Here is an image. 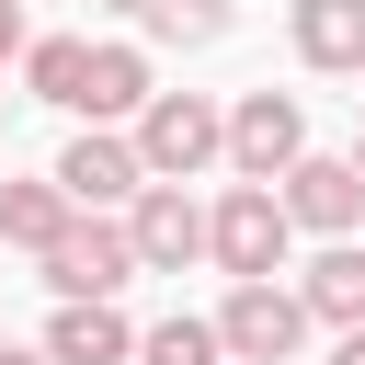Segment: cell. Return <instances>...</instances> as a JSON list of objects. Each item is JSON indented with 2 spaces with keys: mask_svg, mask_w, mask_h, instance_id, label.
<instances>
[{
  "mask_svg": "<svg viewBox=\"0 0 365 365\" xmlns=\"http://www.w3.org/2000/svg\"><path fill=\"white\" fill-rule=\"evenodd\" d=\"M0 365H46V354H11V342H0Z\"/></svg>",
  "mask_w": 365,
  "mask_h": 365,
  "instance_id": "d6986e66",
  "label": "cell"
},
{
  "mask_svg": "<svg viewBox=\"0 0 365 365\" xmlns=\"http://www.w3.org/2000/svg\"><path fill=\"white\" fill-rule=\"evenodd\" d=\"M217 148H228V114H217L205 91H148V103H137V171H148V182H194Z\"/></svg>",
  "mask_w": 365,
  "mask_h": 365,
  "instance_id": "6da1fadb",
  "label": "cell"
},
{
  "mask_svg": "<svg viewBox=\"0 0 365 365\" xmlns=\"http://www.w3.org/2000/svg\"><path fill=\"white\" fill-rule=\"evenodd\" d=\"M228 342H217V319H160L148 342H137V365H217Z\"/></svg>",
  "mask_w": 365,
  "mask_h": 365,
  "instance_id": "2e32d148",
  "label": "cell"
},
{
  "mask_svg": "<svg viewBox=\"0 0 365 365\" xmlns=\"http://www.w3.org/2000/svg\"><path fill=\"white\" fill-rule=\"evenodd\" d=\"M285 228H297V217H285V194H274V182H228V205L205 217V251H217V274H240V285H251V274H274V262H285Z\"/></svg>",
  "mask_w": 365,
  "mask_h": 365,
  "instance_id": "7a4b0ae2",
  "label": "cell"
},
{
  "mask_svg": "<svg viewBox=\"0 0 365 365\" xmlns=\"http://www.w3.org/2000/svg\"><path fill=\"white\" fill-rule=\"evenodd\" d=\"M68 217H80V205H68L57 171H46V182H0V240H11V251H57Z\"/></svg>",
  "mask_w": 365,
  "mask_h": 365,
  "instance_id": "30bf717a",
  "label": "cell"
},
{
  "mask_svg": "<svg viewBox=\"0 0 365 365\" xmlns=\"http://www.w3.org/2000/svg\"><path fill=\"white\" fill-rule=\"evenodd\" d=\"M137 23H148L160 46H217V34H228V11H217V0H148Z\"/></svg>",
  "mask_w": 365,
  "mask_h": 365,
  "instance_id": "9a60e30c",
  "label": "cell"
},
{
  "mask_svg": "<svg viewBox=\"0 0 365 365\" xmlns=\"http://www.w3.org/2000/svg\"><path fill=\"white\" fill-rule=\"evenodd\" d=\"M11 46H23V0H0V57H11Z\"/></svg>",
  "mask_w": 365,
  "mask_h": 365,
  "instance_id": "e0dca14e",
  "label": "cell"
},
{
  "mask_svg": "<svg viewBox=\"0 0 365 365\" xmlns=\"http://www.w3.org/2000/svg\"><path fill=\"white\" fill-rule=\"evenodd\" d=\"M148 103V57L137 46H91V80H80V114L103 125V114H137Z\"/></svg>",
  "mask_w": 365,
  "mask_h": 365,
  "instance_id": "4fadbf2b",
  "label": "cell"
},
{
  "mask_svg": "<svg viewBox=\"0 0 365 365\" xmlns=\"http://www.w3.org/2000/svg\"><path fill=\"white\" fill-rule=\"evenodd\" d=\"M103 11H148V0H103Z\"/></svg>",
  "mask_w": 365,
  "mask_h": 365,
  "instance_id": "ffe728a7",
  "label": "cell"
},
{
  "mask_svg": "<svg viewBox=\"0 0 365 365\" xmlns=\"http://www.w3.org/2000/svg\"><path fill=\"white\" fill-rule=\"evenodd\" d=\"M137 354V331L114 319V297H57V319H46V365H125Z\"/></svg>",
  "mask_w": 365,
  "mask_h": 365,
  "instance_id": "ba28073f",
  "label": "cell"
},
{
  "mask_svg": "<svg viewBox=\"0 0 365 365\" xmlns=\"http://www.w3.org/2000/svg\"><path fill=\"white\" fill-rule=\"evenodd\" d=\"M57 182H68V205L91 217V205H137L148 171H137V137H103V125H91V137L57 148Z\"/></svg>",
  "mask_w": 365,
  "mask_h": 365,
  "instance_id": "52a82bcc",
  "label": "cell"
},
{
  "mask_svg": "<svg viewBox=\"0 0 365 365\" xmlns=\"http://www.w3.org/2000/svg\"><path fill=\"white\" fill-rule=\"evenodd\" d=\"M125 240H137V274H182V262L205 251V205H194L182 182H137V217H125Z\"/></svg>",
  "mask_w": 365,
  "mask_h": 365,
  "instance_id": "8992f818",
  "label": "cell"
},
{
  "mask_svg": "<svg viewBox=\"0 0 365 365\" xmlns=\"http://www.w3.org/2000/svg\"><path fill=\"white\" fill-rule=\"evenodd\" d=\"M23 80H34V103H68V114H80V80H91V46H80V34H46V46L23 57Z\"/></svg>",
  "mask_w": 365,
  "mask_h": 365,
  "instance_id": "5bb4252c",
  "label": "cell"
},
{
  "mask_svg": "<svg viewBox=\"0 0 365 365\" xmlns=\"http://www.w3.org/2000/svg\"><path fill=\"white\" fill-rule=\"evenodd\" d=\"M228 160H240V182H285V171L308 160V114H297V91H240V114H228Z\"/></svg>",
  "mask_w": 365,
  "mask_h": 365,
  "instance_id": "277c9868",
  "label": "cell"
},
{
  "mask_svg": "<svg viewBox=\"0 0 365 365\" xmlns=\"http://www.w3.org/2000/svg\"><path fill=\"white\" fill-rule=\"evenodd\" d=\"M217 342H228L240 365H285V354L308 342V297H297V285H274V274H251V285H228Z\"/></svg>",
  "mask_w": 365,
  "mask_h": 365,
  "instance_id": "3957f363",
  "label": "cell"
},
{
  "mask_svg": "<svg viewBox=\"0 0 365 365\" xmlns=\"http://www.w3.org/2000/svg\"><path fill=\"white\" fill-rule=\"evenodd\" d=\"M297 57L308 68H365V0H297Z\"/></svg>",
  "mask_w": 365,
  "mask_h": 365,
  "instance_id": "8fae6325",
  "label": "cell"
},
{
  "mask_svg": "<svg viewBox=\"0 0 365 365\" xmlns=\"http://www.w3.org/2000/svg\"><path fill=\"white\" fill-rule=\"evenodd\" d=\"M297 297H308V319H331V331H365V251H342V240H331V251L308 262V285H297Z\"/></svg>",
  "mask_w": 365,
  "mask_h": 365,
  "instance_id": "7c38bea8",
  "label": "cell"
},
{
  "mask_svg": "<svg viewBox=\"0 0 365 365\" xmlns=\"http://www.w3.org/2000/svg\"><path fill=\"white\" fill-rule=\"evenodd\" d=\"M34 262H46V285H57V297H114V285L137 274V240H125V228H103V217H68V228H57V251H34Z\"/></svg>",
  "mask_w": 365,
  "mask_h": 365,
  "instance_id": "5b68a950",
  "label": "cell"
},
{
  "mask_svg": "<svg viewBox=\"0 0 365 365\" xmlns=\"http://www.w3.org/2000/svg\"><path fill=\"white\" fill-rule=\"evenodd\" d=\"M354 171H365V148H354Z\"/></svg>",
  "mask_w": 365,
  "mask_h": 365,
  "instance_id": "44dd1931",
  "label": "cell"
},
{
  "mask_svg": "<svg viewBox=\"0 0 365 365\" xmlns=\"http://www.w3.org/2000/svg\"><path fill=\"white\" fill-rule=\"evenodd\" d=\"M285 217L342 240V228L365 217V171H354V160H297V171H285Z\"/></svg>",
  "mask_w": 365,
  "mask_h": 365,
  "instance_id": "9c48e42d",
  "label": "cell"
},
{
  "mask_svg": "<svg viewBox=\"0 0 365 365\" xmlns=\"http://www.w3.org/2000/svg\"><path fill=\"white\" fill-rule=\"evenodd\" d=\"M331 365H365V331H342V354H331Z\"/></svg>",
  "mask_w": 365,
  "mask_h": 365,
  "instance_id": "ac0fdd59",
  "label": "cell"
}]
</instances>
